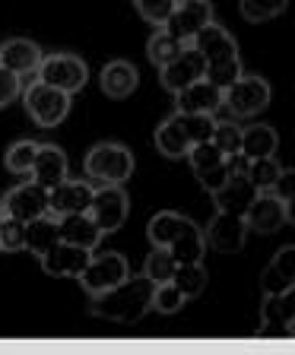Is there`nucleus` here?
Masks as SVG:
<instances>
[{"label": "nucleus", "instance_id": "obj_1", "mask_svg": "<svg viewBox=\"0 0 295 355\" xmlns=\"http://www.w3.org/2000/svg\"><path fill=\"white\" fill-rule=\"evenodd\" d=\"M153 288L155 286L143 273H130L118 286L92 295L89 314L102 320H115V324H137L153 311Z\"/></svg>", "mask_w": 295, "mask_h": 355}, {"label": "nucleus", "instance_id": "obj_2", "mask_svg": "<svg viewBox=\"0 0 295 355\" xmlns=\"http://www.w3.org/2000/svg\"><path fill=\"white\" fill-rule=\"evenodd\" d=\"M194 51L203 58V80H210L213 86L226 89L244 73L242 58H238V42L229 35V29H222L219 22H207L197 35L191 38Z\"/></svg>", "mask_w": 295, "mask_h": 355}, {"label": "nucleus", "instance_id": "obj_3", "mask_svg": "<svg viewBox=\"0 0 295 355\" xmlns=\"http://www.w3.org/2000/svg\"><path fill=\"white\" fill-rule=\"evenodd\" d=\"M137 162L124 143H96L83 159V171L92 184H124L133 175Z\"/></svg>", "mask_w": 295, "mask_h": 355}, {"label": "nucleus", "instance_id": "obj_4", "mask_svg": "<svg viewBox=\"0 0 295 355\" xmlns=\"http://www.w3.org/2000/svg\"><path fill=\"white\" fill-rule=\"evenodd\" d=\"M22 105H26V114L42 130L60 127L67 121V114H70V96L54 86H44L38 80H32L29 86H22Z\"/></svg>", "mask_w": 295, "mask_h": 355}, {"label": "nucleus", "instance_id": "obj_5", "mask_svg": "<svg viewBox=\"0 0 295 355\" xmlns=\"http://www.w3.org/2000/svg\"><path fill=\"white\" fill-rule=\"evenodd\" d=\"M270 83L258 73H242L232 86L222 89V108H229V114L235 121L254 118L270 105Z\"/></svg>", "mask_w": 295, "mask_h": 355}, {"label": "nucleus", "instance_id": "obj_6", "mask_svg": "<svg viewBox=\"0 0 295 355\" xmlns=\"http://www.w3.org/2000/svg\"><path fill=\"white\" fill-rule=\"evenodd\" d=\"M35 80L44 83V86L60 89L67 96H74V92H80L89 83V67L76 54H44L35 70Z\"/></svg>", "mask_w": 295, "mask_h": 355}, {"label": "nucleus", "instance_id": "obj_7", "mask_svg": "<svg viewBox=\"0 0 295 355\" xmlns=\"http://www.w3.org/2000/svg\"><path fill=\"white\" fill-rule=\"evenodd\" d=\"M127 213H130V197H127L124 184H99L89 203V216L99 225L102 235H115L124 229Z\"/></svg>", "mask_w": 295, "mask_h": 355}, {"label": "nucleus", "instance_id": "obj_8", "mask_svg": "<svg viewBox=\"0 0 295 355\" xmlns=\"http://www.w3.org/2000/svg\"><path fill=\"white\" fill-rule=\"evenodd\" d=\"M127 276H130V263H127V257L121 251H105V254L92 251L86 270H83L76 279H80L83 292L92 298V295H99V292H105V288L118 286Z\"/></svg>", "mask_w": 295, "mask_h": 355}, {"label": "nucleus", "instance_id": "obj_9", "mask_svg": "<svg viewBox=\"0 0 295 355\" xmlns=\"http://www.w3.org/2000/svg\"><path fill=\"white\" fill-rule=\"evenodd\" d=\"M244 225L258 235H273L283 225H289V203L276 197L273 191H258V197L251 200V207L244 213Z\"/></svg>", "mask_w": 295, "mask_h": 355}, {"label": "nucleus", "instance_id": "obj_10", "mask_svg": "<svg viewBox=\"0 0 295 355\" xmlns=\"http://www.w3.org/2000/svg\"><path fill=\"white\" fill-rule=\"evenodd\" d=\"M92 181L86 178H70L67 175L60 184H54L48 191V216H74V213H89V203H92Z\"/></svg>", "mask_w": 295, "mask_h": 355}, {"label": "nucleus", "instance_id": "obj_11", "mask_svg": "<svg viewBox=\"0 0 295 355\" xmlns=\"http://www.w3.org/2000/svg\"><path fill=\"white\" fill-rule=\"evenodd\" d=\"M207 22H213V3L210 0H185V3H175L169 13V19L162 22V29L169 35H175L178 42L191 44V38L197 35Z\"/></svg>", "mask_w": 295, "mask_h": 355}, {"label": "nucleus", "instance_id": "obj_12", "mask_svg": "<svg viewBox=\"0 0 295 355\" xmlns=\"http://www.w3.org/2000/svg\"><path fill=\"white\" fill-rule=\"evenodd\" d=\"M0 203H3V213L7 216H13V219H19V222H32L48 213V191L29 178V181H22L13 191L3 193Z\"/></svg>", "mask_w": 295, "mask_h": 355}, {"label": "nucleus", "instance_id": "obj_13", "mask_svg": "<svg viewBox=\"0 0 295 355\" xmlns=\"http://www.w3.org/2000/svg\"><path fill=\"white\" fill-rule=\"evenodd\" d=\"M203 58H200L197 51H194V44H185L181 48V54H178L171 64H165V67H159V83H162V89L165 92H181L185 86H191V83H197V80H203Z\"/></svg>", "mask_w": 295, "mask_h": 355}, {"label": "nucleus", "instance_id": "obj_14", "mask_svg": "<svg viewBox=\"0 0 295 355\" xmlns=\"http://www.w3.org/2000/svg\"><path fill=\"white\" fill-rule=\"evenodd\" d=\"M89 257H92V251H86V248L58 241L54 248H48V251L38 257V263H42V270L48 276H58V279H76V276L86 270Z\"/></svg>", "mask_w": 295, "mask_h": 355}, {"label": "nucleus", "instance_id": "obj_15", "mask_svg": "<svg viewBox=\"0 0 295 355\" xmlns=\"http://www.w3.org/2000/svg\"><path fill=\"white\" fill-rule=\"evenodd\" d=\"M207 244L213 248V251L219 254H238L244 248V241H248V225H244L242 216H232V213H219L216 209V216L210 219L207 225Z\"/></svg>", "mask_w": 295, "mask_h": 355}, {"label": "nucleus", "instance_id": "obj_16", "mask_svg": "<svg viewBox=\"0 0 295 355\" xmlns=\"http://www.w3.org/2000/svg\"><path fill=\"white\" fill-rule=\"evenodd\" d=\"M70 171V162H67V153L54 143H38L35 149V159H32V168H29V178L35 184H42L44 191H51L54 184H60Z\"/></svg>", "mask_w": 295, "mask_h": 355}, {"label": "nucleus", "instance_id": "obj_17", "mask_svg": "<svg viewBox=\"0 0 295 355\" xmlns=\"http://www.w3.org/2000/svg\"><path fill=\"white\" fill-rule=\"evenodd\" d=\"M295 288V248L286 244L270 257V263L260 273V292L264 295H283Z\"/></svg>", "mask_w": 295, "mask_h": 355}, {"label": "nucleus", "instance_id": "obj_18", "mask_svg": "<svg viewBox=\"0 0 295 355\" xmlns=\"http://www.w3.org/2000/svg\"><path fill=\"white\" fill-rule=\"evenodd\" d=\"M222 108V89L210 80H197L175 92V111L181 114H216Z\"/></svg>", "mask_w": 295, "mask_h": 355}, {"label": "nucleus", "instance_id": "obj_19", "mask_svg": "<svg viewBox=\"0 0 295 355\" xmlns=\"http://www.w3.org/2000/svg\"><path fill=\"white\" fill-rule=\"evenodd\" d=\"M42 58H44V51L32 38H7V42L0 44V67L13 70L16 76H35Z\"/></svg>", "mask_w": 295, "mask_h": 355}, {"label": "nucleus", "instance_id": "obj_20", "mask_svg": "<svg viewBox=\"0 0 295 355\" xmlns=\"http://www.w3.org/2000/svg\"><path fill=\"white\" fill-rule=\"evenodd\" d=\"M295 327V304H292V292L283 295H264L260 304V333L264 336H280V333H292Z\"/></svg>", "mask_w": 295, "mask_h": 355}, {"label": "nucleus", "instance_id": "obj_21", "mask_svg": "<svg viewBox=\"0 0 295 355\" xmlns=\"http://www.w3.org/2000/svg\"><path fill=\"white\" fill-rule=\"evenodd\" d=\"M254 197H258V187H254L251 178L242 171V175H229V181L213 193V203L219 213H232V216H242L244 219V213H248Z\"/></svg>", "mask_w": 295, "mask_h": 355}, {"label": "nucleus", "instance_id": "obj_22", "mask_svg": "<svg viewBox=\"0 0 295 355\" xmlns=\"http://www.w3.org/2000/svg\"><path fill=\"white\" fill-rule=\"evenodd\" d=\"M99 86L108 98H130L140 86V73H137V67L130 60H108L102 67V73H99Z\"/></svg>", "mask_w": 295, "mask_h": 355}, {"label": "nucleus", "instance_id": "obj_23", "mask_svg": "<svg viewBox=\"0 0 295 355\" xmlns=\"http://www.w3.org/2000/svg\"><path fill=\"white\" fill-rule=\"evenodd\" d=\"M58 232H60V241L76 244V248H86V251H99V241L105 238L89 213L60 216V219H58Z\"/></svg>", "mask_w": 295, "mask_h": 355}, {"label": "nucleus", "instance_id": "obj_24", "mask_svg": "<svg viewBox=\"0 0 295 355\" xmlns=\"http://www.w3.org/2000/svg\"><path fill=\"white\" fill-rule=\"evenodd\" d=\"M165 251L175 257V263H203V254H207L203 229H200L197 222L187 219L185 225H181V232L171 238V244L165 248Z\"/></svg>", "mask_w": 295, "mask_h": 355}, {"label": "nucleus", "instance_id": "obj_25", "mask_svg": "<svg viewBox=\"0 0 295 355\" xmlns=\"http://www.w3.org/2000/svg\"><path fill=\"white\" fill-rule=\"evenodd\" d=\"M60 241V232H58V216H38V219L26 222V248L22 251L35 254V257H42L48 248H54V244Z\"/></svg>", "mask_w": 295, "mask_h": 355}, {"label": "nucleus", "instance_id": "obj_26", "mask_svg": "<svg viewBox=\"0 0 295 355\" xmlns=\"http://www.w3.org/2000/svg\"><path fill=\"white\" fill-rule=\"evenodd\" d=\"M280 137L270 124H254V127H242V149L238 153L244 159H264V155H276Z\"/></svg>", "mask_w": 295, "mask_h": 355}, {"label": "nucleus", "instance_id": "obj_27", "mask_svg": "<svg viewBox=\"0 0 295 355\" xmlns=\"http://www.w3.org/2000/svg\"><path fill=\"white\" fill-rule=\"evenodd\" d=\"M153 140H155V149H159L165 159H185L187 149H191V143H187L185 130L178 127L175 114H169L162 124L155 127V137H153Z\"/></svg>", "mask_w": 295, "mask_h": 355}, {"label": "nucleus", "instance_id": "obj_28", "mask_svg": "<svg viewBox=\"0 0 295 355\" xmlns=\"http://www.w3.org/2000/svg\"><path fill=\"white\" fill-rule=\"evenodd\" d=\"M187 222V216L181 213H171V209H162V213H155L146 225V238L153 248H169L171 238L181 232V225Z\"/></svg>", "mask_w": 295, "mask_h": 355}, {"label": "nucleus", "instance_id": "obj_29", "mask_svg": "<svg viewBox=\"0 0 295 355\" xmlns=\"http://www.w3.org/2000/svg\"><path fill=\"white\" fill-rule=\"evenodd\" d=\"M171 282H175V286L181 288V295L191 302V298L203 295V288H207V282H210V273L203 263H178L175 273H171Z\"/></svg>", "mask_w": 295, "mask_h": 355}, {"label": "nucleus", "instance_id": "obj_30", "mask_svg": "<svg viewBox=\"0 0 295 355\" xmlns=\"http://www.w3.org/2000/svg\"><path fill=\"white\" fill-rule=\"evenodd\" d=\"M181 48H185V42H178V38L169 35L165 29H155L146 42V58L153 67H165L181 54Z\"/></svg>", "mask_w": 295, "mask_h": 355}, {"label": "nucleus", "instance_id": "obj_31", "mask_svg": "<svg viewBox=\"0 0 295 355\" xmlns=\"http://www.w3.org/2000/svg\"><path fill=\"white\" fill-rule=\"evenodd\" d=\"M244 175L251 178V184L258 191H273L276 178L283 175V165L276 162V155H264V159H248V171Z\"/></svg>", "mask_w": 295, "mask_h": 355}, {"label": "nucleus", "instance_id": "obj_32", "mask_svg": "<svg viewBox=\"0 0 295 355\" xmlns=\"http://www.w3.org/2000/svg\"><path fill=\"white\" fill-rule=\"evenodd\" d=\"M289 7V0H238V10H242L244 22H270L276 16H283Z\"/></svg>", "mask_w": 295, "mask_h": 355}, {"label": "nucleus", "instance_id": "obj_33", "mask_svg": "<svg viewBox=\"0 0 295 355\" xmlns=\"http://www.w3.org/2000/svg\"><path fill=\"white\" fill-rule=\"evenodd\" d=\"M175 121H178V127L185 130V137H187V143H203V140H210L213 137V127H216V118L213 114H181V111H175Z\"/></svg>", "mask_w": 295, "mask_h": 355}, {"label": "nucleus", "instance_id": "obj_34", "mask_svg": "<svg viewBox=\"0 0 295 355\" xmlns=\"http://www.w3.org/2000/svg\"><path fill=\"white\" fill-rule=\"evenodd\" d=\"M175 257H171L165 248H153V251L146 254V263H143V276H146L153 286H159V282H169L171 273H175Z\"/></svg>", "mask_w": 295, "mask_h": 355}, {"label": "nucleus", "instance_id": "obj_35", "mask_svg": "<svg viewBox=\"0 0 295 355\" xmlns=\"http://www.w3.org/2000/svg\"><path fill=\"white\" fill-rule=\"evenodd\" d=\"M210 143H213V146L219 149L222 155H235L238 149H242V124H238L235 118H229V121H216Z\"/></svg>", "mask_w": 295, "mask_h": 355}, {"label": "nucleus", "instance_id": "obj_36", "mask_svg": "<svg viewBox=\"0 0 295 355\" xmlns=\"http://www.w3.org/2000/svg\"><path fill=\"white\" fill-rule=\"evenodd\" d=\"M35 140H16L13 146L3 153V165H7L10 175H29L32 168V159H35Z\"/></svg>", "mask_w": 295, "mask_h": 355}, {"label": "nucleus", "instance_id": "obj_37", "mask_svg": "<svg viewBox=\"0 0 295 355\" xmlns=\"http://www.w3.org/2000/svg\"><path fill=\"white\" fill-rule=\"evenodd\" d=\"M185 304H187V298L181 295V288H178L171 279L159 282V286L153 288V311L155 314H165V318H169V314H178Z\"/></svg>", "mask_w": 295, "mask_h": 355}, {"label": "nucleus", "instance_id": "obj_38", "mask_svg": "<svg viewBox=\"0 0 295 355\" xmlns=\"http://www.w3.org/2000/svg\"><path fill=\"white\" fill-rule=\"evenodd\" d=\"M22 248H26V222L3 213V219H0V251L16 254Z\"/></svg>", "mask_w": 295, "mask_h": 355}, {"label": "nucleus", "instance_id": "obj_39", "mask_svg": "<svg viewBox=\"0 0 295 355\" xmlns=\"http://www.w3.org/2000/svg\"><path fill=\"white\" fill-rule=\"evenodd\" d=\"M185 159H187V162H191L194 175H197V171H207V168H213V165H219V162H226V155H222L219 149H216L210 140H203V143H194V146L187 149V155H185Z\"/></svg>", "mask_w": 295, "mask_h": 355}, {"label": "nucleus", "instance_id": "obj_40", "mask_svg": "<svg viewBox=\"0 0 295 355\" xmlns=\"http://www.w3.org/2000/svg\"><path fill=\"white\" fill-rule=\"evenodd\" d=\"M130 3L149 26H155V29H162V22L169 19L171 7H175V0H130Z\"/></svg>", "mask_w": 295, "mask_h": 355}, {"label": "nucleus", "instance_id": "obj_41", "mask_svg": "<svg viewBox=\"0 0 295 355\" xmlns=\"http://www.w3.org/2000/svg\"><path fill=\"white\" fill-rule=\"evenodd\" d=\"M19 96H22V76H16L7 67H0V108H7Z\"/></svg>", "mask_w": 295, "mask_h": 355}, {"label": "nucleus", "instance_id": "obj_42", "mask_svg": "<svg viewBox=\"0 0 295 355\" xmlns=\"http://www.w3.org/2000/svg\"><path fill=\"white\" fill-rule=\"evenodd\" d=\"M197 181H200V187L207 193H216L226 181H229V168H226V162H219V165H213V168H207V171H197Z\"/></svg>", "mask_w": 295, "mask_h": 355}, {"label": "nucleus", "instance_id": "obj_43", "mask_svg": "<svg viewBox=\"0 0 295 355\" xmlns=\"http://www.w3.org/2000/svg\"><path fill=\"white\" fill-rule=\"evenodd\" d=\"M292 187H295V171L283 168V175L276 178V184H273V193L280 200H286V203H292Z\"/></svg>", "mask_w": 295, "mask_h": 355}, {"label": "nucleus", "instance_id": "obj_44", "mask_svg": "<svg viewBox=\"0 0 295 355\" xmlns=\"http://www.w3.org/2000/svg\"><path fill=\"white\" fill-rule=\"evenodd\" d=\"M0 219H3V203H0Z\"/></svg>", "mask_w": 295, "mask_h": 355}, {"label": "nucleus", "instance_id": "obj_45", "mask_svg": "<svg viewBox=\"0 0 295 355\" xmlns=\"http://www.w3.org/2000/svg\"><path fill=\"white\" fill-rule=\"evenodd\" d=\"M175 3H185V0H175Z\"/></svg>", "mask_w": 295, "mask_h": 355}, {"label": "nucleus", "instance_id": "obj_46", "mask_svg": "<svg viewBox=\"0 0 295 355\" xmlns=\"http://www.w3.org/2000/svg\"><path fill=\"white\" fill-rule=\"evenodd\" d=\"M0 254H3V251H0Z\"/></svg>", "mask_w": 295, "mask_h": 355}]
</instances>
